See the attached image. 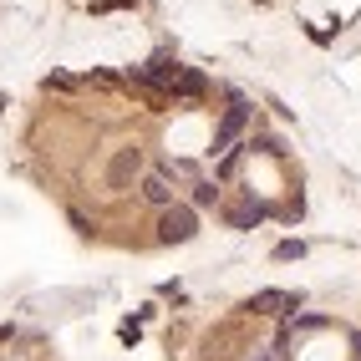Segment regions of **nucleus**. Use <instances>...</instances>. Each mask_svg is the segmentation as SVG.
Masks as SVG:
<instances>
[{"mask_svg": "<svg viewBox=\"0 0 361 361\" xmlns=\"http://www.w3.org/2000/svg\"><path fill=\"white\" fill-rule=\"evenodd\" d=\"M295 305H300V295H290V290H259V295H250L245 310H259V316H280V310H295Z\"/></svg>", "mask_w": 361, "mask_h": 361, "instance_id": "20e7f679", "label": "nucleus"}, {"mask_svg": "<svg viewBox=\"0 0 361 361\" xmlns=\"http://www.w3.org/2000/svg\"><path fill=\"white\" fill-rule=\"evenodd\" d=\"M142 199L158 204V209L173 204V183H168V173H148V178H142Z\"/></svg>", "mask_w": 361, "mask_h": 361, "instance_id": "423d86ee", "label": "nucleus"}, {"mask_svg": "<svg viewBox=\"0 0 361 361\" xmlns=\"http://www.w3.org/2000/svg\"><path fill=\"white\" fill-rule=\"evenodd\" d=\"M133 77H137L142 87H153V92H178V97H199V92H204V77H199V71H188V66H178V61L137 66Z\"/></svg>", "mask_w": 361, "mask_h": 361, "instance_id": "f257e3e1", "label": "nucleus"}, {"mask_svg": "<svg viewBox=\"0 0 361 361\" xmlns=\"http://www.w3.org/2000/svg\"><path fill=\"white\" fill-rule=\"evenodd\" d=\"M245 123H250V107H245V102H234V107H224V117H219V128H214V153H229L234 142H239V133H245Z\"/></svg>", "mask_w": 361, "mask_h": 361, "instance_id": "7ed1b4c3", "label": "nucleus"}, {"mask_svg": "<svg viewBox=\"0 0 361 361\" xmlns=\"http://www.w3.org/2000/svg\"><path fill=\"white\" fill-rule=\"evenodd\" d=\"M194 234H199V209L173 199L163 209V219H158V239L163 245H183V239H194Z\"/></svg>", "mask_w": 361, "mask_h": 361, "instance_id": "f03ea898", "label": "nucleus"}, {"mask_svg": "<svg viewBox=\"0 0 361 361\" xmlns=\"http://www.w3.org/2000/svg\"><path fill=\"white\" fill-rule=\"evenodd\" d=\"M259 214H264V209H259L255 199H245V204L229 209V224H234V229H250V224H259Z\"/></svg>", "mask_w": 361, "mask_h": 361, "instance_id": "0eeeda50", "label": "nucleus"}, {"mask_svg": "<svg viewBox=\"0 0 361 361\" xmlns=\"http://www.w3.org/2000/svg\"><path fill=\"white\" fill-rule=\"evenodd\" d=\"M214 199H219V188H214V183H194V204H214Z\"/></svg>", "mask_w": 361, "mask_h": 361, "instance_id": "6e6552de", "label": "nucleus"}, {"mask_svg": "<svg viewBox=\"0 0 361 361\" xmlns=\"http://www.w3.org/2000/svg\"><path fill=\"white\" fill-rule=\"evenodd\" d=\"M137 168H142V153L137 148H123V153L112 158V168H107V183L112 188H128V178L137 173Z\"/></svg>", "mask_w": 361, "mask_h": 361, "instance_id": "39448f33", "label": "nucleus"}]
</instances>
